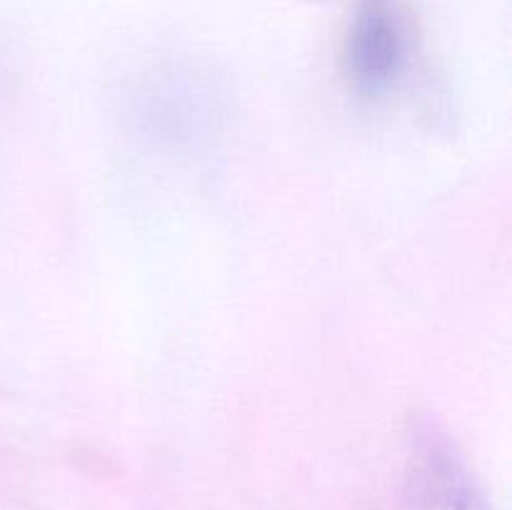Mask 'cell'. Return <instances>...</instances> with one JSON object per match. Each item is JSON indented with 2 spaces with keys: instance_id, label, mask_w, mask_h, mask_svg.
<instances>
[{
  "instance_id": "obj_1",
  "label": "cell",
  "mask_w": 512,
  "mask_h": 510,
  "mask_svg": "<svg viewBox=\"0 0 512 510\" xmlns=\"http://www.w3.org/2000/svg\"><path fill=\"white\" fill-rule=\"evenodd\" d=\"M405 63V33L385 5H368L355 18L348 38V68L365 93L390 88Z\"/></svg>"
},
{
  "instance_id": "obj_2",
  "label": "cell",
  "mask_w": 512,
  "mask_h": 510,
  "mask_svg": "<svg viewBox=\"0 0 512 510\" xmlns=\"http://www.w3.org/2000/svg\"><path fill=\"white\" fill-rule=\"evenodd\" d=\"M430 465H433L435 490H438L440 508L443 510H488L483 498L475 490L473 480L463 470V465L450 458L448 448H433L430 453Z\"/></svg>"
}]
</instances>
